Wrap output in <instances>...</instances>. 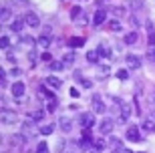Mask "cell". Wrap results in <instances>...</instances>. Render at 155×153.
Returning a JSON list of instances; mask_svg holds the SVG:
<instances>
[{"label": "cell", "mask_w": 155, "mask_h": 153, "mask_svg": "<svg viewBox=\"0 0 155 153\" xmlns=\"http://www.w3.org/2000/svg\"><path fill=\"white\" fill-rule=\"evenodd\" d=\"M20 131H22V135L26 137V139H28V137H35L40 129L35 125V121H24V123H22V127H20Z\"/></svg>", "instance_id": "1"}, {"label": "cell", "mask_w": 155, "mask_h": 153, "mask_svg": "<svg viewBox=\"0 0 155 153\" xmlns=\"http://www.w3.org/2000/svg\"><path fill=\"white\" fill-rule=\"evenodd\" d=\"M105 111H107V107H105L101 95H93V113H101L103 115Z\"/></svg>", "instance_id": "2"}, {"label": "cell", "mask_w": 155, "mask_h": 153, "mask_svg": "<svg viewBox=\"0 0 155 153\" xmlns=\"http://www.w3.org/2000/svg\"><path fill=\"white\" fill-rule=\"evenodd\" d=\"M115 129V123L111 119H103L101 123H99V131H101V135H107V133H111V131Z\"/></svg>", "instance_id": "3"}, {"label": "cell", "mask_w": 155, "mask_h": 153, "mask_svg": "<svg viewBox=\"0 0 155 153\" xmlns=\"http://www.w3.org/2000/svg\"><path fill=\"white\" fill-rule=\"evenodd\" d=\"M16 121H18V115L14 113V111H8V109H4V111H2V123H4V125L16 123Z\"/></svg>", "instance_id": "4"}, {"label": "cell", "mask_w": 155, "mask_h": 153, "mask_svg": "<svg viewBox=\"0 0 155 153\" xmlns=\"http://www.w3.org/2000/svg\"><path fill=\"white\" fill-rule=\"evenodd\" d=\"M81 125L85 129H91L93 125H95V113H83L81 115Z\"/></svg>", "instance_id": "5"}, {"label": "cell", "mask_w": 155, "mask_h": 153, "mask_svg": "<svg viewBox=\"0 0 155 153\" xmlns=\"http://www.w3.org/2000/svg\"><path fill=\"white\" fill-rule=\"evenodd\" d=\"M58 127H61L64 133H69V131L73 129V121L69 119V115H61V117H58Z\"/></svg>", "instance_id": "6"}, {"label": "cell", "mask_w": 155, "mask_h": 153, "mask_svg": "<svg viewBox=\"0 0 155 153\" xmlns=\"http://www.w3.org/2000/svg\"><path fill=\"white\" fill-rule=\"evenodd\" d=\"M131 111H133L131 105H127V103H123V105H121V115H119V121H121V123H127V121H129Z\"/></svg>", "instance_id": "7"}, {"label": "cell", "mask_w": 155, "mask_h": 153, "mask_svg": "<svg viewBox=\"0 0 155 153\" xmlns=\"http://www.w3.org/2000/svg\"><path fill=\"white\" fill-rule=\"evenodd\" d=\"M10 91H12V95H14V97H22L24 91H26V87H24L22 81H16V83L10 87Z\"/></svg>", "instance_id": "8"}, {"label": "cell", "mask_w": 155, "mask_h": 153, "mask_svg": "<svg viewBox=\"0 0 155 153\" xmlns=\"http://www.w3.org/2000/svg\"><path fill=\"white\" fill-rule=\"evenodd\" d=\"M127 139H129V141H141V133H139V129L135 125L127 129Z\"/></svg>", "instance_id": "9"}, {"label": "cell", "mask_w": 155, "mask_h": 153, "mask_svg": "<svg viewBox=\"0 0 155 153\" xmlns=\"http://www.w3.org/2000/svg\"><path fill=\"white\" fill-rule=\"evenodd\" d=\"M125 61H127V65H129L131 68H139L141 67V58H139L137 55H127Z\"/></svg>", "instance_id": "10"}, {"label": "cell", "mask_w": 155, "mask_h": 153, "mask_svg": "<svg viewBox=\"0 0 155 153\" xmlns=\"http://www.w3.org/2000/svg\"><path fill=\"white\" fill-rule=\"evenodd\" d=\"M105 20H107V12H105V10H97V12H95V18H93L95 26H101Z\"/></svg>", "instance_id": "11"}, {"label": "cell", "mask_w": 155, "mask_h": 153, "mask_svg": "<svg viewBox=\"0 0 155 153\" xmlns=\"http://www.w3.org/2000/svg\"><path fill=\"white\" fill-rule=\"evenodd\" d=\"M24 22H26V20H24L22 16H18V18H14V20H12L10 28L14 30V32H20V30H22V26H24Z\"/></svg>", "instance_id": "12"}, {"label": "cell", "mask_w": 155, "mask_h": 153, "mask_svg": "<svg viewBox=\"0 0 155 153\" xmlns=\"http://www.w3.org/2000/svg\"><path fill=\"white\" fill-rule=\"evenodd\" d=\"M24 20H26V24H28V26H38V16H36L35 12H26Z\"/></svg>", "instance_id": "13"}, {"label": "cell", "mask_w": 155, "mask_h": 153, "mask_svg": "<svg viewBox=\"0 0 155 153\" xmlns=\"http://www.w3.org/2000/svg\"><path fill=\"white\" fill-rule=\"evenodd\" d=\"M137 40H139V34L133 30V32H129V34H125V45H137Z\"/></svg>", "instance_id": "14"}, {"label": "cell", "mask_w": 155, "mask_h": 153, "mask_svg": "<svg viewBox=\"0 0 155 153\" xmlns=\"http://www.w3.org/2000/svg\"><path fill=\"white\" fill-rule=\"evenodd\" d=\"M46 85H51L52 89H58L63 83H61V79H57V77H46Z\"/></svg>", "instance_id": "15"}, {"label": "cell", "mask_w": 155, "mask_h": 153, "mask_svg": "<svg viewBox=\"0 0 155 153\" xmlns=\"http://www.w3.org/2000/svg\"><path fill=\"white\" fill-rule=\"evenodd\" d=\"M109 147L113 149V151H115V149H119V151H123V143H121L119 139H115V137H113V139H109Z\"/></svg>", "instance_id": "16"}, {"label": "cell", "mask_w": 155, "mask_h": 153, "mask_svg": "<svg viewBox=\"0 0 155 153\" xmlns=\"http://www.w3.org/2000/svg\"><path fill=\"white\" fill-rule=\"evenodd\" d=\"M83 42H85V40L81 38V36H73V38L69 40V46H73V48H79V46H83Z\"/></svg>", "instance_id": "17"}, {"label": "cell", "mask_w": 155, "mask_h": 153, "mask_svg": "<svg viewBox=\"0 0 155 153\" xmlns=\"http://www.w3.org/2000/svg\"><path fill=\"white\" fill-rule=\"evenodd\" d=\"M10 16H12V10L10 8H2V14H0V20H2V22H8V20H10Z\"/></svg>", "instance_id": "18"}, {"label": "cell", "mask_w": 155, "mask_h": 153, "mask_svg": "<svg viewBox=\"0 0 155 153\" xmlns=\"http://www.w3.org/2000/svg\"><path fill=\"white\" fill-rule=\"evenodd\" d=\"M22 42H24V45L35 46V42H36V40L32 38V36H28V34H20V45H22Z\"/></svg>", "instance_id": "19"}, {"label": "cell", "mask_w": 155, "mask_h": 153, "mask_svg": "<svg viewBox=\"0 0 155 153\" xmlns=\"http://www.w3.org/2000/svg\"><path fill=\"white\" fill-rule=\"evenodd\" d=\"M87 61L93 62V65H95V62H99V52L97 51H89V52H87Z\"/></svg>", "instance_id": "20"}, {"label": "cell", "mask_w": 155, "mask_h": 153, "mask_svg": "<svg viewBox=\"0 0 155 153\" xmlns=\"http://www.w3.org/2000/svg\"><path fill=\"white\" fill-rule=\"evenodd\" d=\"M97 52L101 55V57H109V46L105 45V42H101V45L97 46Z\"/></svg>", "instance_id": "21"}, {"label": "cell", "mask_w": 155, "mask_h": 153, "mask_svg": "<svg viewBox=\"0 0 155 153\" xmlns=\"http://www.w3.org/2000/svg\"><path fill=\"white\" fill-rule=\"evenodd\" d=\"M145 61L155 62V46H149V48H147V52H145Z\"/></svg>", "instance_id": "22"}, {"label": "cell", "mask_w": 155, "mask_h": 153, "mask_svg": "<svg viewBox=\"0 0 155 153\" xmlns=\"http://www.w3.org/2000/svg\"><path fill=\"white\" fill-rule=\"evenodd\" d=\"M93 147L97 149V151H99V149H105V147H107V141H105L103 137H101V139H95V141H93Z\"/></svg>", "instance_id": "23"}, {"label": "cell", "mask_w": 155, "mask_h": 153, "mask_svg": "<svg viewBox=\"0 0 155 153\" xmlns=\"http://www.w3.org/2000/svg\"><path fill=\"white\" fill-rule=\"evenodd\" d=\"M52 131H54V123L52 125H42V127H40V135H51Z\"/></svg>", "instance_id": "24"}, {"label": "cell", "mask_w": 155, "mask_h": 153, "mask_svg": "<svg viewBox=\"0 0 155 153\" xmlns=\"http://www.w3.org/2000/svg\"><path fill=\"white\" fill-rule=\"evenodd\" d=\"M63 62H64V67H67V65H73V62H75V52H67L63 57Z\"/></svg>", "instance_id": "25"}, {"label": "cell", "mask_w": 155, "mask_h": 153, "mask_svg": "<svg viewBox=\"0 0 155 153\" xmlns=\"http://www.w3.org/2000/svg\"><path fill=\"white\" fill-rule=\"evenodd\" d=\"M143 129L145 131H155V121L153 119H145L143 121Z\"/></svg>", "instance_id": "26"}, {"label": "cell", "mask_w": 155, "mask_h": 153, "mask_svg": "<svg viewBox=\"0 0 155 153\" xmlns=\"http://www.w3.org/2000/svg\"><path fill=\"white\" fill-rule=\"evenodd\" d=\"M36 153H48V145H46V141H38V145H36Z\"/></svg>", "instance_id": "27"}, {"label": "cell", "mask_w": 155, "mask_h": 153, "mask_svg": "<svg viewBox=\"0 0 155 153\" xmlns=\"http://www.w3.org/2000/svg\"><path fill=\"white\" fill-rule=\"evenodd\" d=\"M42 117H45V111H32L30 113V119L32 121H42Z\"/></svg>", "instance_id": "28"}, {"label": "cell", "mask_w": 155, "mask_h": 153, "mask_svg": "<svg viewBox=\"0 0 155 153\" xmlns=\"http://www.w3.org/2000/svg\"><path fill=\"white\" fill-rule=\"evenodd\" d=\"M81 6H73V8H71V18H73V20H77V18L81 16Z\"/></svg>", "instance_id": "29"}, {"label": "cell", "mask_w": 155, "mask_h": 153, "mask_svg": "<svg viewBox=\"0 0 155 153\" xmlns=\"http://www.w3.org/2000/svg\"><path fill=\"white\" fill-rule=\"evenodd\" d=\"M38 45L42 46V48H48V46H51V38H48V36H40V38H38Z\"/></svg>", "instance_id": "30"}, {"label": "cell", "mask_w": 155, "mask_h": 153, "mask_svg": "<svg viewBox=\"0 0 155 153\" xmlns=\"http://www.w3.org/2000/svg\"><path fill=\"white\" fill-rule=\"evenodd\" d=\"M109 30H113V32H119V30H121L119 20H111V22H109Z\"/></svg>", "instance_id": "31"}, {"label": "cell", "mask_w": 155, "mask_h": 153, "mask_svg": "<svg viewBox=\"0 0 155 153\" xmlns=\"http://www.w3.org/2000/svg\"><path fill=\"white\" fill-rule=\"evenodd\" d=\"M117 79L119 81H127L129 79V73H127L125 68H121V71H117Z\"/></svg>", "instance_id": "32"}, {"label": "cell", "mask_w": 155, "mask_h": 153, "mask_svg": "<svg viewBox=\"0 0 155 153\" xmlns=\"http://www.w3.org/2000/svg\"><path fill=\"white\" fill-rule=\"evenodd\" d=\"M0 46H2L4 51L10 48V40H8V36H2V38H0Z\"/></svg>", "instance_id": "33"}, {"label": "cell", "mask_w": 155, "mask_h": 153, "mask_svg": "<svg viewBox=\"0 0 155 153\" xmlns=\"http://www.w3.org/2000/svg\"><path fill=\"white\" fill-rule=\"evenodd\" d=\"M113 14H115L117 18L123 16V14H125V6H115V8H113Z\"/></svg>", "instance_id": "34"}, {"label": "cell", "mask_w": 155, "mask_h": 153, "mask_svg": "<svg viewBox=\"0 0 155 153\" xmlns=\"http://www.w3.org/2000/svg\"><path fill=\"white\" fill-rule=\"evenodd\" d=\"M51 68H52V71H63L64 62H51Z\"/></svg>", "instance_id": "35"}, {"label": "cell", "mask_w": 155, "mask_h": 153, "mask_svg": "<svg viewBox=\"0 0 155 153\" xmlns=\"http://www.w3.org/2000/svg\"><path fill=\"white\" fill-rule=\"evenodd\" d=\"M57 105H58L57 97H54V99H48V111H54V109H57Z\"/></svg>", "instance_id": "36"}, {"label": "cell", "mask_w": 155, "mask_h": 153, "mask_svg": "<svg viewBox=\"0 0 155 153\" xmlns=\"http://www.w3.org/2000/svg\"><path fill=\"white\" fill-rule=\"evenodd\" d=\"M141 4H143V0H131V8H133V10H139Z\"/></svg>", "instance_id": "37"}, {"label": "cell", "mask_w": 155, "mask_h": 153, "mask_svg": "<svg viewBox=\"0 0 155 153\" xmlns=\"http://www.w3.org/2000/svg\"><path fill=\"white\" fill-rule=\"evenodd\" d=\"M79 83H81V85H83V87H85V89H91V87H93V83H91V81H89V79H81Z\"/></svg>", "instance_id": "38"}, {"label": "cell", "mask_w": 155, "mask_h": 153, "mask_svg": "<svg viewBox=\"0 0 155 153\" xmlns=\"http://www.w3.org/2000/svg\"><path fill=\"white\" fill-rule=\"evenodd\" d=\"M20 75H22V71H20V68H12L10 73H8V77H20Z\"/></svg>", "instance_id": "39"}, {"label": "cell", "mask_w": 155, "mask_h": 153, "mask_svg": "<svg viewBox=\"0 0 155 153\" xmlns=\"http://www.w3.org/2000/svg\"><path fill=\"white\" fill-rule=\"evenodd\" d=\"M77 22H81V24H87V22H89V18H87L85 14H81V16L77 18Z\"/></svg>", "instance_id": "40"}, {"label": "cell", "mask_w": 155, "mask_h": 153, "mask_svg": "<svg viewBox=\"0 0 155 153\" xmlns=\"http://www.w3.org/2000/svg\"><path fill=\"white\" fill-rule=\"evenodd\" d=\"M147 42H149V46H155V32H149V40Z\"/></svg>", "instance_id": "41"}, {"label": "cell", "mask_w": 155, "mask_h": 153, "mask_svg": "<svg viewBox=\"0 0 155 153\" xmlns=\"http://www.w3.org/2000/svg\"><path fill=\"white\" fill-rule=\"evenodd\" d=\"M40 58H42V61H46V62H51V61H52V57L48 55V52H42V57H40Z\"/></svg>", "instance_id": "42"}, {"label": "cell", "mask_w": 155, "mask_h": 153, "mask_svg": "<svg viewBox=\"0 0 155 153\" xmlns=\"http://www.w3.org/2000/svg\"><path fill=\"white\" fill-rule=\"evenodd\" d=\"M0 77H2V87H6V77H8V73H4V71H0Z\"/></svg>", "instance_id": "43"}, {"label": "cell", "mask_w": 155, "mask_h": 153, "mask_svg": "<svg viewBox=\"0 0 155 153\" xmlns=\"http://www.w3.org/2000/svg\"><path fill=\"white\" fill-rule=\"evenodd\" d=\"M28 58H30V62H36V52L30 51V52H28Z\"/></svg>", "instance_id": "44"}, {"label": "cell", "mask_w": 155, "mask_h": 153, "mask_svg": "<svg viewBox=\"0 0 155 153\" xmlns=\"http://www.w3.org/2000/svg\"><path fill=\"white\" fill-rule=\"evenodd\" d=\"M73 79H75V81H81V79H83V75H81V71H75V75H73Z\"/></svg>", "instance_id": "45"}, {"label": "cell", "mask_w": 155, "mask_h": 153, "mask_svg": "<svg viewBox=\"0 0 155 153\" xmlns=\"http://www.w3.org/2000/svg\"><path fill=\"white\" fill-rule=\"evenodd\" d=\"M69 93H71V97H79V95H81V93H79V91H77V89H71V91H69Z\"/></svg>", "instance_id": "46"}, {"label": "cell", "mask_w": 155, "mask_h": 153, "mask_svg": "<svg viewBox=\"0 0 155 153\" xmlns=\"http://www.w3.org/2000/svg\"><path fill=\"white\" fill-rule=\"evenodd\" d=\"M147 30H149V32H153V22H151V20H147Z\"/></svg>", "instance_id": "47"}, {"label": "cell", "mask_w": 155, "mask_h": 153, "mask_svg": "<svg viewBox=\"0 0 155 153\" xmlns=\"http://www.w3.org/2000/svg\"><path fill=\"white\" fill-rule=\"evenodd\" d=\"M107 2H109V0H97V6H105Z\"/></svg>", "instance_id": "48"}, {"label": "cell", "mask_w": 155, "mask_h": 153, "mask_svg": "<svg viewBox=\"0 0 155 153\" xmlns=\"http://www.w3.org/2000/svg\"><path fill=\"white\" fill-rule=\"evenodd\" d=\"M151 119H155V109H151Z\"/></svg>", "instance_id": "49"}, {"label": "cell", "mask_w": 155, "mask_h": 153, "mask_svg": "<svg viewBox=\"0 0 155 153\" xmlns=\"http://www.w3.org/2000/svg\"><path fill=\"white\" fill-rule=\"evenodd\" d=\"M123 153H131V151H129V149H123Z\"/></svg>", "instance_id": "50"}, {"label": "cell", "mask_w": 155, "mask_h": 153, "mask_svg": "<svg viewBox=\"0 0 155 153\" xmlns=\"http://www.w3.org/2000/svg\"><path fill=\"white\" fill-rule=\"evenodd\" d=\"M151 99H153V101H155V91H153V95H151Z\"/></svg>", "instance_id": "51"}]
</instances>
